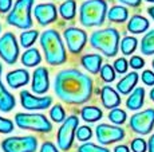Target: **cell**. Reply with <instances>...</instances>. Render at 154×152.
<instances>
[{
  "instance_id": "cell-47",
  "label": "cell",
  "mask_w": 154,
  "mask_h": 152,
  "mask_svg": "<svg viewBox=\"0 0 154 152\" xmlns=\"http://www.w3.org/2000/svg\"><path fill=\"white\" fill-rule=\"evenodd\" d=\"M146 2H149V3H154V0H146Z\"/></svg>"
},
{
  "instance_id": "cell-44",
  "label": "cell",
  "mask_w": 154,
  "mask_h": 152,
  "mask_svg": "<svg viewBox=\"0 0 154 152\" xmlns=\"http://www.w3.org/2000/svg\"><path fill=\"white\" fill-rule=\"evenodd\" d=\"M114 152H130V151H129V147L121 144V145H117V147L114 148Z\"/></svg>"
},
{
  "instance_id": "cell-4",
  "label": "cell",
  "mask_w": 154,
  "mask_h": 152,
  "mask_svg": "<svg viewBox=\"0 0 154 152\" xmlns=\"http://www.w3.org/2000/svg\"><path fill=\"white\" fill-rule=\"evenodd\" d=\"M90 44L109 58L115 57L119 46V32L112 27L94 31L90 37Z\"/></svg>"
},
{
  "instance_id": "cell-5",
  "label": "cell",
  "mask_w": 154,
  "mask_h": 152,
  "mask_svg": "<svg viewBox=\"0 0 154 152\" xmlns=\"http://www.w3.org/2000/svg\"><path fill=\"white\" fill-rule=\"evenodd\" d=\"M35 0H16L12 7V10L8 12L7 23L14 27L29 30L32 27V18L31 10Z\"/></svg>"
},
{
  "instance_id": "cell-13",
  "label": "cell",
  "mask_w": 154,
  "mask_h": 152,
  "mask_svg": "<svg viewBox=\"0 0 154 152\" xmlns=\"http://www.w3.org/2000/svg\"><path fill=\"white\" fill-rule=\"evenodd\" d=\"M20 104L27 111H44L51 106L52 98L50 96H35L28 90H22L20 92Z\"/></svg>"
},
{
  "instance_id": "cell-26",
  "label": "cell",
  "mask_w": 154,
  "mask_h": 152,
  "mask_svg": "<svg viewBox=\"0 0 154 152\" xmlns=\"http://www.w3.org/2000/svg\"><path fill=\"white\" fill-rule=\"evenodd\" d=\"M59 14L63 19L71 20L76 15V3L75 0H66L59 5Z\"/></svg>"
},
{
  "instance_id": "cell-46",
  "label": "cell",
  "mask_w": 154,
  "mask_h": 152,
  "mask_svg": "<svg viewBox=\"0 0 154 152\" xmlns=\"http://www.w3.org/2000/svg\"><path fill=\"white\" fill-rule=\"evenodd\" d=\"M150 98H152V100L154 101V88L152 89V90H150Z\"/></svg>"
},
{
  "instance_id": "cell-12",
  "label": "cell",
  "mask_w": 154,
  "mask_h": 152,
  "mask_svg": "<svg viewBox=\"0 0 154 152\" xmlns=\"http://www.w3.org/2000/svg\"><path fill=\"white\" fill-rule=\"evenodd\" d=\"M95 136L98 143L102 145H107L111 143L121 141L125 137V131L119 127H114V125L109 124H99L95 129Z\"/></svg>"
},
{
  "instance_id": "cell-9",
  "label": "cell",
  "mask_w": 154,
  "mask_h": 152,
  "mask_svg": "<svg viewBox=\"0 0 154 152\" xmlns=\"http://www.w3.org/2000/svg\"><path fill=\"white\" fill-rule=\"evenodd\" d=\"M0 58L8 65L16 63L19 58V43L14 32H5L0 37Z\"/></svg>"
},
{
  "instance_id": "cell-10",
  "label": "cell",
  "mask_w": 154,
  "mask_h": 152,
  "mask_svg": "<svg viewBox=\"0 0 154 152\" xmlns=\"http://www.w3.org/2000/svg\"><path fill=\"white\" fill-rule=\"evenodd\" d=\"M129 124L135 133H140V135L150 133L154 127V109H146V111L133 115Z\"/></svg>"
},
{
  "instance_id": "cell-27",
  "label": "cell",
  "mask_w": 154,
  "mask_h": 152,
  "mask_svg": "<svg viewBox=\"0 0 154 152\" xmlns=\"http://www.w3.org/2000/svg\"><path fill=\"white\" fill-rule=\"evenodd\" d=\"M141 51L143 55L154 54V30H150L141 40Z\"/></svg>"
},
{
  "instance_id": "cell-21",
  "label": "cell",
  "mask_w": 154,
  "mask_h": 152,
  "mask_svg": "<svg viewBox=\"0 0 154 152\" xmlns=\"http://www.w3.org/2000/svg\"><path fill=\"white\" fill-rule=\"evenodd\" d=\"M20 61H22L23 66L35 67L42 62V57H40V53L36 47H29V49H27L24 53H23Z\"/></svg>"
},
{
  "instance_id": "cell-48",
  "label": "cell",
  "mask_w": 154,
  "mask_h": 152,
  "mask_svg": "<svg viewBox=\"0 0 154 152\" xmlns=\"http://www.w3.org/2000/svg\"><path fill=\"white\" fill-rule=\"evenodd\" d=\"M152 65H153V67H154V59H153V62H152Z\"/></svg>"
},
{
  "instance_id": "cell-15",
  "label": "cell",
  "mask_w": 154,
  "mask_h": 152,
  "mask_svg": "<svg viewBox=\"0 0 154 152\" xmlns=\"http://www.w3.org/2000/svg\"><path fill=\"white\" fill-rule=\"evenodd\" d=\"M34 16L40 26H47L56 20L58 11L52 3H42V4L35 5Z\"/></svg>"
},
{
  "instance_id": "cell-24",
  "label": "cell",
  "mask_w": 154,
  "mask_h": 152,
  "mask_svg": "<svg viewBox=\"0 0 154 152\" xmlns=\"http://www.w3.org/2000/svg\"><path fill=\"white\" fill-rule=\"evenodd\" d=\"M107 18L110 22H115V23H123L127 20L129 18V11L127 8L122 7V5H114L107 12Z\"/></svg>"
},
{
  "instance_id": "cell-6",
  "label": "cell",
  "mask_w": 154,
  "mask_h": 152,
  "mask_svg": "<svg viewBox=\"0 0 154 152\" xmlns=\"http://www.w3.org/2000/svg\"><path fill=\"white\" fill-rule=\"evenodd\" d=\"M16 125L22 129L35 131L40 133H48L52 131V125L42 113H16Z\"/></svg>"
},
{
  "instance_id": "cell-30",
  "label": "cell",
  "mask_w": 154,
  "mask_h": 152,
  "mask_svg": "<svg viewBox=\"0 0 154 152\" xmlns=\"http://www.w3.org/2000/svg\"><path fill=\"white\" fill-rule=\"evenodd\" d=\"M50 117L54 123H63L66 120V111L60 104H55L50 111Z\"/></svg>"
},
{
  "instance_id": "cell-40",
  "label": "cell",
  "mask_w": 154,
  "mask_h": 152,
  "mask_svg": "<svg viewBox=\"0 0 154 152\" xmlns=\"http://www.w3.org/2000/svg\"><path fill=\"white\" fill-rule=\"evenodd\" d=\"M12 0H0V14H7L12 10Z\"/></svg>"
},
{
  "instance_id": "cell-20",
  "label": "cell",
  "mask_w": 154,
  "mask_h": 152,
  "mask_svg": "<svg viewBox=\"0 0 154 152\" xmlns=\"http://www.w3.org/2000/svg\"><path fill=\"white\" fill-rule=\"evenodd\" d=\"M138 79H140V77H138V74L135 73V71L126 74V76L117 83L118 92H119V93H122V94H129L130 92L135 88Z\"/></svg>"
},
{
  "instance_id": "cell-49",
  "label": "cell",
  "mask_w": 154,
  "mask_h": 152,
  "mask_svg": "<svg viewBox=\"0 0 154 152\" xmlns=\"http://www.w3.org/2000/svg\"><path fill=\"white\" fill-rule=\"evenodd\" d=\"M0 32H2V24H0Z\"/></svg>"
},
{
  "instance_id": "cell-39",
  "label": "cell",
  "mask_w": 154,
  "mask_h": 152,
  "mask_svg": "<svg viewBox=\"0 0 154 152\" xmlns=\"http://www.w3.org/2000/svg\"><path fill=\"white\" fill-rule=\"evenodd\" d=\"M142 82L147 86H152L154 85V73L150 70H145L142 73Z\"/></svg>"
},
{
  "instance_id": "cell-36",
  "label": "cell",
  "mask_w": 154,
  "mask_h": 152,
  "mask_svg": "<svg viewBox=\"0 0 154 152\" xmlns=\"http://www.w3.org/2000/svg\"><path fill=\"white\" fill-rule=\"evenodd\" d=\"M114 69L117 73H119V74H123V73H126L127 71V66H129V63H127V61H126V58H118V59H115L114 61Z\"/></svg>"
},
{
  "instance_id": "cell-31",
  "label": "cell",
  "mask_w": 154,
  "mask_h": 152,
  "mask_svg": "<svg viewBox=\"0 0 154 152\" xmlns=\"http://www.w3.org/2000/svg\"><path fill=\"white\" fill-rule=\"evenodd\" d=\"M127 118V115L125 111H122V109L119 108H114L111 109L110 113H109V120L111 121V123H114L115 125H121L123 124L126 121Z\"/></svg>"
},
{
  "instance_id": "cell-42",
  "label": "cell",
  "mask_w": 154,
  "mask_h": 152,
  "mask_svg": "<svg viewBox=\"0 0 154 152\" xmlns=\"http://www.w3.org/2000/svg\"><path fill=\"white\" fill-rule=\"evenodd\" d=\"M119 3H123V4L129 5V7H138L141 4L142 0H118Z\"/></svg>"
},
{
  "instance_id": "cell-41",
  "label": "cell",
  "mask_w": 154,
  "mask_h": 152,
  "mask_svg": "<svg viewBox=\"0 0 154 152\" xmlns=\"http://www.w3.org/2000/svg\"><path fill=\"white\" fill-rule=\"evenodd\" d=\"M40 152H59V150L55 147L54 143L51 141H46L40 145Z\"/></svg>"
},
{
  "instance_id": "cell-45",
  "label": "cell",
  "mask_w": 154,
  "mask_h": 152,
  "mask_svg": "<svg viewBox=\"0 0 154 152\" xmlns=\"http://www.w3.org/2000/svg\"><path fill=\"white\" fill-rule=\"evenodd\" d=\"M147 12H149V15L154 19V7H149V8H147Z\"/></svg>"
},
{
  "instance_id": "cell-11",
  "label": "cell",
  "mask_w": 154,
  "mask_h": 152,
  "mask_svg": "<svg viewBox=\"0 0 154 152\" xmlns=\"http://www.w3.org/2000/svg\"><path fill=\"white\" fill-rule=\"evenodd\" d=\"M64 40H66L67 49L72 54H79L83 50L87 42V34L85 30L78 28V27H69L64 30L63 32Z\"/></svg>"
},
{
  "instance_id": "cell-19",
  "label": "cell",
  "mask_w": 154,
  "mask_h": 152,
  "mask_svg": "<svg viewBox=\"0 0 154 152\" xmlns=\"http://www.w3.org/2000/svg\"><path fill=\"white\" fill-rule=\"evenodd\" d=\"M103 58L99 54H86L81 58V63L88 73L97 74L100 71Z\"/></svg>"
},
{
  "instance_id": "cell-1",
  "label": "cell",
  "mask_w": 154,
  "mask_h": 152,
  "mask_svg": "<svg viewBox=\"0 0 154 152\" xmlns=\"http://www.w3.org/2000/svg\"><path fill=\"white\" fill-rule=\"evenodd\" d=\"M55 94L71 105H81L93 96V79L78 69H64L54 79Z\"/></svg>"
},
{
  "instance_id": "cell-16",
  "label": "cell",
  "mask_w": 154,
  "mask_h": 152,
  "mask_svg": "<svg viewBox=\"0 0 154 152\" xmlns=\"http://www.w3.org/2000/svg\"><path fill=\"white\" fill-rule=\"evenodd\" d=\"M5 81L11 89H19L29 82V73L26 69H16L8 71L5 76Z\"/></svg>"
},
{
  "instance_id": "cell-28",
  "label": "cell",
  "mask_w": 154,
  "mask_h": 152,
  "mask_svg": "<svg viewBox=\"0 0 154 152\" xmlns=\"http://www.w3.org/2000/svg\"><path fill=\"white\" fill-rule=\"evenodd\" d=\"M38 37H39V32L36 30H26L20 34V44L24 49H29L31 46H34Z\"/></svg>"
},
{
  "instance_id": "cell-32",
  "label": "cell",
  "mask_w": 154,
  "mask_h": 152,
  "mask_svg": "<svg viewBox=\"0 0 154 152\" xmlns=\"http://www.w3.org/2000/svg\"><path fill=\"white\" fill-rule=\"evenodd\" d=\"M99 73H100V78L105 82H112L115 79V69H114V66H111L109 63L103 65L100 67Z\"/></svg>"
},
{
  "instance_id": "cell-3",
  "label": "cell",
  "mask_w": 154,
  "mask_h": 152,
  "mask_svg": "<svg viewBox=\"0 0 154 152\" xmlns=\"http://www.w3.org/2000/svg\"><path fill=\"white\" fill-rule=\"evenodd\" d=\"M107 16V3L105 0H87L79 8V22L85 27L102 26Z\"/></svg>"
},
{
  "instance_id": "cell-35",
  "label": "cell",
  "mask_w": 154,
  "mask_h": 152,
  "mask_svg": "<svg viewBox=\"0 0 154 152\" xmlns=\"http://www.w3.org/2000/svg\"><path fill=\"white\" fill-rule=\"evenodd\" d=\"M14 132V123L8 118L0 116V133H11Z\"/></svg>"
},
{
  "instance_id": "cell-29",
  "label": "cell",
  "mask_w": 154,
  "mask_h": 152,
  "mask_svg": "<svg viewBox=\"0 0 154 152\" xmlns=\"http://www.w3.org/2000/svg\"><path fill=\"white\" fill-rule=\"evenodd\" d=\"M138 46V40L134 37H125L121 42V51L123 55H130L135 51Z\"/></svg>"
},
{
  "instance_id": "cell-2",
  "label": "cell",
  "mask_w": 154,
  "mask_h": 152,
  "mask_svg": "<svg viewBox=\"0 0 154 152\" xmlns=\"http://www.w3.org/2000/svg\"><path fill=\"white\" fill-rule=\"evenodd\" d=\"M40 46L47 63L51 66H60L67 61L66 47L62 42L60 34L56 30L50 28L40 34Z\"/></svg>"
},
{
  "instance_id": "cell-18",
  "label": "cell",
  "mask_w": 154,
  "mask_h": 152,
  "mask_svg": "<svg viewBox=\"0 0 154 152\" xmlns=\"http://www.w3.org/2000/svg\"><path fill=\"white\" fill-rule=\"evenodd\" d=\"M2 71H3V66H2V63H0V111L4 113H8L15 108L16 101H15V97L4 88V85H3Z\"/></svg>"
},
{
  "instance_id": "cell-33",
  "label": "cell",
  "mask_w": 154,
  "mask_h": 152,
  "mask_svg": "<svg viewBox=\"0 0 154 152\" xmlns=\"http://www.w3.org/2000/svg\"><path fill=\"white\" fill-rule=\"evenodd\" d=\"M78 152H110L107 148L97 145L94 143H83L78 147Z\"/></svg>"
},
{
  "instance_id": "cell-43",
  "label": "cell",
  "mask_w": 154,
  "mask_h": 152,
  "mask_svg": "<svg viewBox=\"0 0 154 152\" xmlns=\"http://www.w3.org/2000/svg\"><path fill=\"white\" fill-rule=\"evenodd\" d=\"M147 150L149 152H154V135L150 136L149 141H147Z\"/></svg>"
},
{
  "instance_id": "cell-7",
  "label": "cell",
  "mask_w": 154,
  "mask_h": 152,
  "mask_svg": "<svg viewBox=\"0 0 154 152\" xmlns=\"http://www.w3.org/2000/svg\"><path fill=\"white\" fill-rule=\"evenodd\" d=\"M78 116L71 115L66 120L62 123L60 128L56 135V141H58V147L62 151H69L74 144V139L76 136V129H78Z\"/></svg>"
},
{
  "instance_id": "cell-25",
  "label": "cell",
  "mask_w": 154,
  "mask_h": 152,
  "mask_svg": "<svg viewBox=\"0 0 154 152\" xmlns=\"http://www.w3.org/2000/svg\"><path fill=\"white\" fill-rule=\"evenodd\" d=\"M103 113L97 106H83L81 109V117L86 123H95L102 118Z\"/></svg>"
},
{
  "instance_id": "cell-17",
  "label": "cell",
  "mask_w": 154,
  "mask_h": 152,
  "mask_svg": "<svg viewBox=\"0 0 154 152\" xmlns=\"http://www.w3.org/2000/svg\"><path fill=\"white\" fill-rule=\"evenodd\" d=\"M100 100L105 108L107 109H114L118 108L121 104V97L118 92L111 86H103L100 90Z\"/></svg>"
},
{
  "instance_id": "cell-38",
  "label": "cell",
  "mask_w": 154,
  "mask_h": 152,
  "mask_svg": "<svg viewBox=\"0 0 154 152\" xmlns=\"http://www.w3.org/2000/svg\"><path fill=\"white\" fill-rule=\"evenodd\" d=\"M129 65H130V67H133V69L138 70V69H142V67L145 66V61L141 58V57L134 55V57H131V58H130Z\"/></svg>"
},
{
  "instance_id": "cell-14",
  "label": "cell",
  "mask_w": 154,
  "mask_h": 152,
  "mask_svg": "<svg viewBox=\"0 0 154 152\" xmlns=\"http://www.w3.org/2000/svg\"><path fill=\"white\" fill-rule=\"evenodd\" d=\"M50 89V76L48 70L46 67H36L32 73V82H31V90L38 96L47 93Z\"/></svg>"
},
{
  "instance_id": "cell-22",
  "label": "cell",
  "mask_w": 154,
  "mask_h": 152,
  "mask_svg": "<svg viewBox=\"0 0 154 152\" xmlns=\"http://www.w3.org/2000/svg\"><path fill=\"white\" fill-rule=\"evenodd\" d=\"M149 28V20L141 15H134L127 23V30L131 34H142Z\"/></svg>"
},
{
  "instance_id": "cell-23",
  "label": "cell",
  "mask_w": 154,
  "mask_h": 152,
  "mask_svg": "<svg viewBox=\"0 0 154 152\" xmlns=\"http://www.w3.org/2000/svg\"><path fill=\"white\" fill-rule=\"evenodd\" d=\"M143 100H145V89L143 88L134 89V92L130 94L126 101L127 109H130V111H138V109H141L142 105H143Z\"/></svg>"
},
{
  "instance_id": "cell-34",
  "label": "cell",
  "mask_w": 154,
  "mask_h": 152,
  "mask_svg": "<svg viewBox=\"0 0 154 152\" xmlns=\"http://www.w3.org/2000/svg\"><path fill=\"white\" fill-rule=\"evenodd\" d=\"M91 136H93V131H91L90 127H87V125L78 127V129H76V139H78L79 141L86 143L87 140L91 139Z\"/></svg>"
},
{
  "instance_id": "cell-37",
  "label": "cell",
  "mask_w": 154,
  "mask_h": 152,
  "mask_svg": "<svg viewBox=\"0 0 154 152\" xmlns=\"http://www.w3.org/2000/svg\"><path fill=\"white\" fill-rule=\"evenodd\" d=\"M146 141L143 139H134L131 141V150L133 152H146Z\"/></svg>"
},
{
  "instance_id": "cell-8",
  "label": "cell",
  "mask_w": 154,
  "mask_h": 152,
  "mask_svg": "<svg viewBox=\"0 0 154 152\" xmlns=\"http://www.w3.org/2000/svg\"><path fill=\"white\" fill-rule=\"evenodd\" d=\"M4 152H36L38 139L35 136H11L0 144Z\"/></svg>"
}]
</instances>
